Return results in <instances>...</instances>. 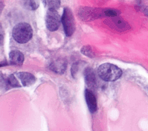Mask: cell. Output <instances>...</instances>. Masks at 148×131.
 Returning a JSON list of instances; mask_svg holds the SVG:
<instances>
[{
    "instance_id": "obj_1",
    "label": "cell",
    "mask_w": 148,
    "mask_h": 131,
    "mask_svg": "<svg viewBox=\"0 0 148 131\" xmlns=\"http://www.w3.org/2000/svg\"><path fill=\"white\" fill-rule=\"evenodd\" d=\"M98 74L99 77L104 81H113L121 77L122 71L117 66L106 63L99 66Z\"/></svg>"
},
{
    "instance_id": "obj_2",
    "label": "cell",
    "mask_w": 148,
    "mask_h": 131,
    "mask_svg": "<svg viewBox=\"0 0 148 131\" xmlns=\"http://www.w3.org/2000/svg\"><path fill=\"white\" fill-rule=\"evenodd\" d=\"M32 29L29 24L26 23H20L16 24L12 31L14 39L19 43H25L32 38Z\"/></svg>"
},
{
    "instance_id": "obj_3",
    "label": "cell",
    "mask_w": 148,
    "mask_h": 131,
    "mask_svg": "<svg viewBox=\"0 0 148 131\" xmlns=\"http://www.w3.org/2000/svg\"><path fill=\"white\" fill-rule=\"evenodd\" d=\"M61 22L63 24L65 35L67 36H71L75 31V23L73 13L69 8H64Z\"/></svg>"
},
{
    "instance_id": "obj_4",
    "label": "cell",
    "mask_w": 148,
    "mask_h": 131,
    "mask_svg": "<svg viewBox=\"0 0 148 131\" xmlns=\"http://www.w3.org/2000/svg\"><path fill=\"white\" fill-rule=\"evenodd\" d=\"M61 18L56 10H48L46 16V25L50 31L57 30L60 24Z\"/></svg>"
},
{
    "instance_id": "obj_5",
    "label": "cell",
    "mask_w": 148,
    "mask_h": 131,
    "mask_svg": "<svg viewBox=\"0 0 148 131\" xmlns=\"http://www.w3.org/2000/svg\"><path fill=\"white\" fill-rule=\"evenodd\" d=\"M86 101L91 113H94L97 108V101L94 93L89 89L85 91Z\"/></svg>"
},
{
    "instance_id": "obj_6",
    "label": "cell",
    "mask_w": 148,
    "mask_h": 131,
    "mask_svg": "<svg viewBox=\"0 0 148 131\" xmlns=\"http://www.w3.org/2000/svg\"><path fill=\"white\" fill-rule=\"evenodd\" d=\"M24 86L29 87L35 82V78L34 75L27 72H20L17 74Z\"/></svg>"
},
{
    "instance_id": "obj_7",
    "label": "cell",
    "mask_w": 148,
    "mask_h": 131,
    "mask_svg": "<svg viewBox=\"0 0 148 131\" xmlns=\"http://www.w3.org/2000/svg\"><path fill=\"white\" fill-rule=\"evenodd\" d=\"M9 59L11 64L20 66L24 62V55L19 51L13 50L9 53Z\"/></svg>"
},
{
    "instance_id": "obj_8",
    "label": "cell",
    "mask_w": 148,
    "mask_h": 131,
    "mask_svg": "<svg viewBox=\"0 0 148 131\" xmlns=\"http://www.w3.org/2000/svg\"><path fill=\"white\" fill-rule=\"evenodd\" d=\"M66 68V62L64 59H58L53 62L50 65V69L58 73H64Z\"/></svg>"
},
{
    "instance_id": "obj_9",
    "label": "cell",
    "mask_w": 148,
    "mask_h": 131,
    "mask_svg": "<svg viewBox=\"0 0 148 131\" xmlns=\"http://www.w3.org/2000/svg\"><path fill=\"white\" fill-rule=\"evenodd\" d=\"M43 3L48 10H57L61 4V0H43Z\"/></svg>"
},
{
    "instance_id": "obj_10",
    "label": "cell",
    "mask_w": 148,
    "mask_h": 131,
    "mask_svg": "<svg viewBox=\"0 0 148 131\" xmlns=\"http://www.w3.org/2000/svg\"><path fill=\"white\" fill-rule=\"evenodd\" d=\"M24 6L28 10H36L39 5V0H22Z\"/></svg>"
},
{
    "instance_id": "obj_11",
    "label": "cell",
    "mask_w": 148,
    "mask_h": 131,
    "mask_svg": "<svg viewBox=\"0 0 148 131\" xmlns=\"http://www.w3.org/2000/svg\"><path fill=\"white\" fill-rule=\"evenodd\" d=\"M85 78L86 81L88 85H94L95 83V77L94 73L90 69H87L85 71Z\"/></svg>"
},
{
    "instance_id": "obj_12",
    "label": "cell",
    "mask_w": 148,
    "mask_h": 131,
    "mask_svg": "<svg viewBox=\"0 0 148 131\" xmlns=\"http://www.w3.org/2000/svg\"><path fill=\"white\" fill-rule=\"evenodd\" d=\"M7 82H8V84L12 87H18L20 86L18 81L17 80L16 77L13 74H10L8 77Z\"/></svg>"
},
{
    "instance_id": "obj_13",
    "label": "cell",
    "mask_w": 148,
    "mask_h": 131,
    "mask_svg": "<svg viewBox=\"0 0 148 131\" xmlns=\"http://www.w3.org/2000/svg\"><path fill=\"white\" fill-rule=\"evenodd\" d=\"M81 51L83 54H84V55H86L87 57H91V58H92V57H94V54L92 49L88 46H86L83 47L82 48Z\"/></svg>"
},
{
    "instance_id": "obj_14",
    "label": "cell",
    "mask_w": 148,
    "mask_h": 131,
    "mask_svg": "<svg viewBox=\"0 0 148 131\" xmlns=\"http://www.w3.org/2000/svg\"><path fill=\"white\" fill-rule=\"evenodd\" d=\"M106 14L108 16H115L116 15V13L113 11V10H108L106 11Z\"/></svg>"
}]
</instances>
